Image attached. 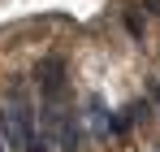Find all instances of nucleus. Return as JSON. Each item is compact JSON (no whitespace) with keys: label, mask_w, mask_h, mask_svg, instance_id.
Wrapping results in <instances>:
<instances>
[{"label":"nucleus","mask_w":160,"mask_h":152,"mask_svg":"<svg viewBox=\"0 0 160 152\" xmlns=\"http://www.w3.org/2000/svg\"><path fill=\"white\" fill-rule=\"evenodd\" d=\"M4 126H9V139L22 152H52L56 148L52 139L43 135V126H39V109H35L30 87L22 78L9 83V91H4Z\"/></svg>","instance_id":"f257e3e1"},{"label":"nucleus","mask_w":160,"mask_h":152,"mask_svg":"<svg viewBox=\"0 0 160 152\" xmlns=\"http://www.w3.org/2000/svg\"><path fill=\"white\" fill-rule=\"evenodd\" d=\"M35 83H39V100L43 104L65 100V61L61 57H43L39 70H35Z\"/></svg>","instance_id":"f03ea898"},{"label":"nucleus","mask_w":160,"mask_h":152,"mask_svg":"<svg viewBox=\"0 0 160 152\" xmlns=\"http://www.w3.org/2000/svg\"><path fill=\"white\" fill-rule=\"evenodd\" d=\"M143 4H147V13H156V18H160V0H143Z\"/></svg>","instance_id":"7ed1b4c3"},{"label":"nucleus","mask_w":160,"mask_h":152,"mask_svg":"<svg viewBox=\"0 0 160 152\" xmlns=\"http://www.w3.org/2000/svg\"><path fill=\"white\" fill-rule=\"evenodd\" d=\"M152 100H156V109H160V87H152Z\"/></svg>","instance_id":"20e7f679"}]
</instances>
